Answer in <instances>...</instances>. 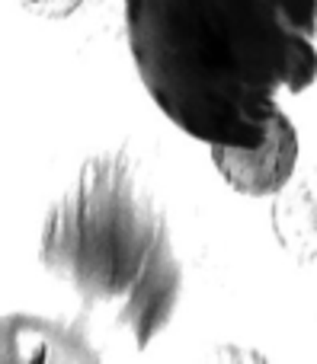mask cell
Instances as JSON below:
<instances>
[{
	"instance_id": "cell-1",
	"label": "cell",
	"mask_w": 317,
	"mask_h": 364,
	"mask_svg": "<svg viewBox=\"0 0 317 364\" xmlns=\"http://www.w3.org/2000/svg\"><path fill=\"white\" fill-rule=\"evenodd\" d=\"M135 68L157 109L209 147H256L286 90L295 29L279 0H125Z\"/></svg>"
},
{
	"instance_id": "cell-2",
	"label": "cell",
	"mask_w": 317,
	"mask_h": 364,
	"mask_svg": "<svg viewBox=\"0 0 317 364\" xmlns=\"http://www.w3.org/2000/svg\"><path fill=\"white\" fill-rule=\"evenodd\" d=\"M38 262L115 333L145 352L183 297L167 205L151 170L128 147L83 160L38 227Z\"/></svg>"
},
{
	"instance_id": "cell-3",
	"label": "cell",
	"mask_w": 317,
	"mask_h": 364,
	"mask_svg": "<svg viewBox=\"0 0 317 364\" xmlns=\"http://www.w3.org/2000/svg\"><path fill=\"white\" fill-rule=\"evenodd\" d=\"M212 164L234 192L250 198L279 195L295 179L298 166V132L282 109H276L266 125V138L256 147H212Z\"/></svg>"
},
{
	"instance_id": "cell-4",
	"label": "cell",
	"mask_w": 317,
	"mask_h": 364,
	"mask_svg": "<svg viewBox=\"0 0 317 364\" xmlns=\"http://www.w3.org/2000/svg\"><path fill=\"white\" fill-rule=\"evenodd\" d=\"M4 364H83L103 355L77 329L55 323L48 316L6 314L4 316Z\"/></svg>"
},
{
	"instance_id": "cell-5",
	"label": "cell",
	"mask_w": 317,
	"mask_h": 364,
	"mask_svg": "<svg viewBox=\"0 0 317 364\" xmlns=\"http://www.w3.org/2000/svg\"><path fill=\"white\" fill-rule=\"evenodd\" d=\"M273 230L301 265H317V173L289 182L273 205Z\"/></svg>"
},
{
	"instance_id": "cell-6",
	"label": "cell",
	"mask_w": 317,
	"mask_h": 364,
	"mask_svg": "<svg viewBox=\"0 0 317 364\" xmlns=\"http://www.w3.org/2000/svg\"><path fill=\"white\" fill-rule=\"evenodd\" d=\"M317 80V48L308 32H295L292 48L286 58V90L289 93H305Z\"/></svg>"
},
{
	"instance_id": "cell-7",
	"label": "cell",
	"mask_w": 317,
	"mask_h": 364,
	"mask_svg": "<svg viewBox=\"0 0 317 364\" xmlns=\"http://www.w3.org/2000/svg\"><path fill=\"white\" fill-rule=\"evenodd\" d=\"M279 6H282V13L289 16V23H292L295 29L314 36V29H317V0H279Z\"/></svg>"
},
{
	"instance_id": "cell-8",
	"label": "cell",
	"mask_w": 317,
	"mask_h": 364,
	"mask_svg": "<svg viewBox=\"0 0 317 364\" xmlns=\"http://www.w3.org/2000/svg\"><path fill=\"white\" fill-rule=\"evenodd\" d=\"M32 16H42V19H68L71 13H77V6L83 0H19Z\"/></svg>"
}]
</instances>
